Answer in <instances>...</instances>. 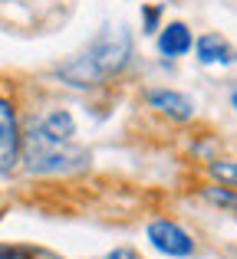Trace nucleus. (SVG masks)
I'll list each match as a JSON object with an SVG mask.
<instances>
[{
	"mask_svg": "<svg viewBox=\"0 0 237 259\" xmlns=\"http://www.w3.org/2000/svg\"><path fill=\"white\" fill-rule=\"evenodd\" d=\"M128 56H132V33L122 23L106 26L96 36V43H92L83 56L66 63L56 76L66 79V82L76 85V89H89V85H99V82H106V79L119 76V72L125 69Z\"/></svg>",
	"mask_w": 237,
	"mask_h": 259,
	"instance_id": "obj_1",
	"label": "nucleus"
},
{
	"mask_svg": "<svg viewBox=\"0 0 237 259\" xmlns=\"http://www.w3.org/2000/svg\"><path fill=\"white\" fill-rule=\"evenodd\" d=\"M20 161L30 174H73L89 164V151L53 138L40 121H30V128L20 132Z\"/></svg>",
	"mask_w": 237,
	"mask_h": 259,
	"instance_id": "obj_2",
	"label": "nucleus"
},
{
	"mask_svg": "<svg viewBox=\"0 0 237 259\" xmlns=\"http://www.w3.org/2000/svg\"><path fill=\"white\" fill-rule=\"evenodd\" d=\"M145 240L152 243L155 253L168 259H188L194 256V240L188 236V230H181L175 220H152L145 227Z\"/></svg>",
	"mask_w": 237,
	"mask_h": 259,
	"instance_id": "obj_3",
	"label": "nucleus"
},
{
	"mask_svg": "<svg viewBox=\"0 0 237 259\" xmlns=\"http://www.w3.org/2000/svg\"><path fill=\"white\" fill-rule=\"evenodd\" d=\"M20 161V125L13 105L0 95V174L13 171Z\"/></svg>",
	"mask_w": 237,
	"mask_h": 259,
	"instance_id": "obj_4",
	"label": "nucleus"
},
{
	"mask_svg": "<svg viewBox=\"0 0 237 259\" xmlns=\"http://www.w3.org/2000/svg\"><path fill=\"white\" fill-rule=\"evenodd\" d=\"M194 46V56H198L201 66H231L234 63V50L231 43H227L221 33H205V36H198V43Z\"/></svg>",
	"mask_w": 237,
	"mask_h": 259,
	"instance_id": "obj_5",
	"label": "nucleus"
},
{
	"mask_svg": "<svg viewBox=\"0 0 237 259\" xmlns=\"http://www.w3.org/2000/svg\"><path fill=\"white\" fill-rule=\"evenodd\" d=\"M148 105L158 108L161 115H168V118H175V121H188L194 115L191 99L181 95V92H172V89H152V92H148Z\"/></svg>",
	"mask_w": 237,
	"mask_h": 259,
	"instance_id": "obj_6",
	"label": "nucleus"
},
{
	"mask_svg": "<svg viewBox=\"0 0 237 259\" xmlns=\"http://www.w3.org/2000/svg\"><path fill=\"white\" fill-rule=\"evenodd\" d=\"M191 30H188L185 23H168V26H161V36H158V53L161 56H168V59H178V56H185L188 50H191Z\"/></svg>",
	"mask_w": 237,
	"mask_h": 259,
	"instance_id": "obj_7",
	"label": "nucleus"
},
{
	"mask_svg": "<svg viewBox=\"0 0 237 259\" xmlns=\"http://www.w3.org/2000/svg\"><path fill=\"white\" fill-rule=\"evenodd\" d=\"M40 125H43L53 138H59V141H73V135H76V121H73V115L63 112V108L43 115V118H40Z\"/></svg>",
	"mask_w": 237,
	"mask_h": 259,
	"instance_id": "obj_8",
	"label": "nucleus"
},
{
	"mask_svg": "<svg viewBox=\"0 0 237 259\" xmlns=\"http://www.w3.org/2000/svg\"><path fill=\"white\" fill-rule=\"evenodd\" d=\"M208 171H211V177H218L224 187H237V161H211Z\"/></svg>",
	"mask_w": 237,
	"mask_h": 259,
	"instance_id": "obj_9",
	"label": "nucleus"
},
{
	"mask_svg": "<svg viewBox=\"0 0 237 259\" xmlns=\"http://www.w3.org/2000/svg\"><path fill=\"white\" fill-rule=\"evenodd\" d=\"M205 197L211 203H221V207H237V194H234V190H227L224 184H221V190L218 187H205Z\"/></svg>",
	"mask_w": 237,
	"mask_h": 259,
	"instance_id": "obj_10",
	"label": "nucleus"
},
{
	"mask_svg": "<svg viewBox=\"0 0 237 259\" xmlns=\"http://www.w3.org/2000/svg\"><path fill=\"white\" fill-rule=\"evenodd\" d=\"M158 7H145V33H155L158 30Z\"/></svg>",
	"mask_w": 237,
	"mask_h": 259,
	"instance_id": "obj_11",
	"label": "nucleus"
},
{
	"mask_svg": "<svg viewBox=\"0 0 237 259\" xmlns=\"http://www.w3.org/2000/svg\"><path fill=\"white\" fill-rule=\"evenodd\" d=\"M106 259H139V256H135L132 249H116V253H109Z\"/></svg>",
	"mask_w": 237,
	"mask_h": 259,
	"instance_id": "obj_12",
	"label": "nucleus"
},
{
	"mask_svg": "<svg viewBox=\"0 0 237 259\" xmlns=\"http://www.w3.org/2000/svg\"><path fill=\"white\" fill-rule=\"evenodd\" d=\"M0 259H17V249H10V246H0Z\"/></svg>",
	"mask_w": 237,
	"mask_h": 259,
	"instance_id": "obj_13",
	"label": "nucleus"
},
{
	"mask_svg": "<svg viewBox=\"0 0 237 259\" xmlns=\"http://www.w3.org/2000/svg\"><path fill=\"white\" fill-rule=\"evenodd\" d=\"M231 105H234V108H237V85H234V89H231Z\"/></svg>",
	"mask_w": 237,
	"mask_h": 259,
	"instance_id": "obj_14",
	"label": "nucleus"
}]
</instances>
